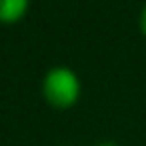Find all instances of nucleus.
<instances>
[{"mask_svg": "<svg viewBox=\"0 0 146 146\" xmlns=\"http://www.w3.org/2000/svg\"><path fill=\"white\" fill-rule=\"evenodd\" d=\"M80 90H82V86H80L78 74L66 66L50 68L42 80L44 100L58 110H66V108L74 106L80 98Z\"/></svg>", "mask_w": 146, "mask_h": 146, "instance_id": "f257e3e1", "label": "nucleus"}, {"mask_svg": "<svg viewBox=\"0 0 146 146\" xmlns=\"http://www.w3.org/2000/svg\"><path fill=\"white\" fill-rule=\"evenodd\" d=\"M30 0H0V24H16L26 16Z\"/></svg>", "mask_w": 146, "mask_h": 146, "instance_id": "f03ea898", "label": "nucleus"}, {"mask_svg": "<svg viewBox=\"0 0 146 146\" xmlns=\"http://www.w3.org/2000/svg\"><path fill=\"white\" fill-rule=\"evenodd\" d=\"M140 30H142V34L146 36V4H144V8H142V12H140Z\"/></svg>", "mask_w": 146, "mask_h": 146, "instance_id": "7ed1b4c3", "label": "nucleus"}, {"mask_svg": "<svg viewBox=\"0 0 146 146\" xmlns=\"http://www.w3.org/2000/svg\"><path fill=\"white\" fill-rule=\"evenodd\" d=\"M98 146H118V144H114V142H102V144H98Z\"/></svg>", "mask_w": 146, "mask_h": 146, "instance_id": "20e7f679", "label": "nucleus"}]
</instances>
